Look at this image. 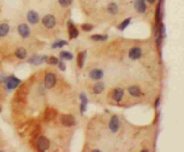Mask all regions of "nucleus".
Listing matches in <instances>:
<instances>
[{
  "mask_svg": "<svg viewBox=\"0 0 184 152\" xmlns=\"http://www.w3.org/2000/svg\"><path fill=\"white\" fill-rule=\"evenodd\" d=\"M15 56L16 57H18L19 59H24L27 56L26 50L23 48H20L17 50L15 51Z\"/></svg>",
  "mask_w": 184,
  "mask_h": 152,
  "instance_id": "obj_21",
  "label": "nucleus"
},
{
  "mask_svg": "<svg viewBox=\"0 0 184 152\" xmlns=\"http://www.w3.org/2000/svg\"><path fill=\"white\" fill-rule=\"evenodd\" d=\"M159 101H160V99H157V100H156V102H155V107H158V106H159Z\"/></svg>",
  "mask_w": 184,
  "mask_h": 152,
  "instance_id": "obj_33",
  "label": "nucleus"
},
{
  "mask_svg": "<svg viewBox=\"0 0 184 152\" xmlns=\"http://www.w3.org/2000/svg\"><path fill=\"white\" fill-rule=\"evenodd\" d=\"M42 23L48 29H52L56 25V18L51 14L45 15L42 19Z\"/></svg>",
  "mask_w": 184,
  "mask_h": 152,
  "instance_id": "obj_5",
  "label": "nucleus"
},
{
  "mask_svg": "<svg viewBox=\"0 0 184 152\" xmlns=\"http://www.w3.org/2000/svg\"><path fill=\"white\" fill-rule=\"evenodd\" d=\"M57 82V79H56V75L53 74L52 73H47L45 76V79H44V83H45V86L48 89H51L55 86Z\"/></svg>",
  "mask_w": 184,
  "mask_h": 152,
  "instance_id": "obj_4",
  "label": "nucleus"
},
{
  "mask_svg": "<svg viewBox=\"0 0 184 152\" xmlns=\"http://www.w3.org/2000/svg\"><path fill=\"white\" fill-rule=\"evenodd\" d=\"M92 151L93 152H100L101 150H100V149H94V150H92Z\"/></svg>",
  "mask_w": 184,
  "mask_h": 152,
  "instance_id": "obj_34",
  "label": "nucleus"
},
{
  "mask_svg": "<svg viewBox=\"0 0 184 152\" xmlns=\"http://www.w3.org/2000/svg\"><path fill=\"white\" fill-rule=\"evenodd\" d=\"M60 122L61 124L66 127H71L76 124V120L75 117L71 114H63L60 117Z\"/></svg>",
  "mask_w": 184,
  "mask_h": 152,
  "instance_id": "obj_2",
  "label": "nucleus"
},
{
  "mask_svg": "<svg viewBox=\"0 0 184 152\" xmlns=\"http://www.w3.org/2000/svg\"><path fill=\"white\" fill-rule=\"evenodd\" d=\"M91 39L94 40V41H105L108 39V36L107 35H92L91 36Z\"/></svg>",
  "mask_w": 184,
  "mask_h": 152,
  "instance_id": "obj_24",
  "label": "nucleus"
},
{
  "mask_svg": "<svg viewBox=\"0 0 184 152\" xmlns=\"http://www.w3.org/2000/svg\"><path fill=\"white\" fill-rule=\"evenodd\" d=\"M46 62L50 64H52V65H55V64H58L59 63V59L57 57H48L46 60Z\"/></svg>",
  "mask_w": 184,
  "mask_h": 152,
  "instance_id": "obj_26",
  "label": "nucleus"
},
{
  "mask_svg": "<svg viewBox=\"0 0 184 152\" xmlns=\"http://www.w3.org/2000/svg\"><path fill=\"white\" fill-rule=\"evenodd\" d=\"M60 58L61 60H72L73 55L72 53L68 52V51H62L60 52Z\"/></svg>",
  "mask_w": 184,
  "mask_h": 152,
  "instance_id": "obj_22",
  "label": "nucleus"
},
{
  "mask_svg": "<svg viewBox=\"0 0 184 152\" xmlns=\"http://www.w3.org/2000/svg\"><path fill=\"white\" fill-rule=\"evenodd\" d=\"M73 0H59V5L63 7H69L72 4Z\"/></svg>",
  "mask_w": 184,
  "mask_h": 152,
  "instance_id": "obj_27",
  "label": "nucleus"
},
{
  "mask_svg": "<svg viewBox=\"0 0 184 152\" xmlns=\"http://www.w3.org/2000/svg\"><path fill=\"white\" fill-rule=\"evenodd\" d=\"M109 126H110V130H111L113 133H116L118 132V129H119V126H120V123H119V120H118L117 115H113V116H112Z\"/></svg>",
  "mask_w": 184,
  "mask_h": 152,
  "instance_id": "obj_6",
  "label": "nucleus"
},
{
  "mask_svg": "<svg viewBox=\"0 0 184 152\" xmlns=\"http://www.w3.org/2000/svg\"><path fill=\"white\" fill-rule=\"evenodd\" d=\"M135 8L138 11V13H145L146 10V5H145V0H136L135 1Z\"/></svg>",
  "mask_w": 184,
  "mask_h": 152,
  "instance_id": "obj_11",
  "label": "nucleus"
},
{
  "mask_svg": "<svg viewBox=\"0 0 184 152\" xmlns=\"http://www.w3.org/2000/svg\"><path fill=\"white\" fill-rule=\"evenodd\" d=\"M80 100H81V107H80V110H81V113L84 114V112H86V108H87V104H88V99L85 93H81L80 96Z\"/></svg>",
  "mask_w": 184,
  "mask_h": 152,
  "instance_id": "obj_13",
  "label": "nucleus"
},
{
  "mask_svg": "<svg viewBox=\"0 0 184 152\" xmlns=\"http://www.w3.org/2000/svg\"><path fill=\"white\" fill-rule=\"evenodd\" d=\"M130 21H131V18H127L126 20H124L118 26V29L119 31H124L127 26H129V24L130 23Z\"/></svg>",
  "mask_w": 184,
  "mask_h": 152,
  "instance_id": "obj_25",
  "label": "nucleus"
},
{
  "mask_svg": "<svg viewBox=\"0 0 184 152\" xmlns=\"http://www.w3.org/2000/svg\"><path fill=\"white\" fill-rule=\"evenodd\" d=\"M86 52H80L77 57V63H78L79 68H83L84 63H85V59H86Z\"/></svg>",
  "mask_w": 184,
  "mask_h": 152,
  "instance_id": "obj_20",
  "label": "nucleus"
},
{
  "mask_svg": "<svg viewBox=\"0 0 184 152\" xmlns=\"http://www.w3.org/2000/svg\"><path fill=\"white\" fill-rule=\"evenodd\" d=\"M10 27L7 23H2L0 24V37H5L7 36V33L9 32Z\"/></svg>",
  "mask_w": 184,
  "mask_h": 152,
  "instance_id": "obj_17",
  "label": "nucleus"
},
{
  "mask_svg": "<svg viewBox=\"0 0 184 152\" xmlns=\"http://www.w3.org/2000/svg\"><path fill=\"white\" fill-rule=\"evenodd\" d=\"M68 44L67 41L66 40H57L52 44V48H63L64 46H66Z\"/></svg>",
  "mask_w": 184,
  "mask_h": 152,
  "instance_id": "obj_23",
  "label": "nucleus"
},
{
  "mask_svg": "<svg viewBox=\"0 0 184 152\" xmlns=\"http://www.w3.org/2000/svg\"><path fill=\"white\" fill-rule=\"evenodd\" d=\"M5 83L7 84V89L12 90V89H15L16 87L19 86V84L21 83V80H19L16 77H14V76H9L7 78V81Z\"/></svg>",
  "mask_w": 184,
  "mask_h": 152,
  "instance_id": "obj_3",
  "label": "nucleus"
},
{
  "mask_svg": "<svg viewBox=\"0 0 184 152\" xmlns=\"http://www.w3.org/2000/svg\"><path fill=\"white\" fill-rule=\"evenodd\" d=\"M27 20L31 24H37L39 21V14L35 11H33V10L29 11L27 13Z\"/></svg>",
  "mask_w": 184,
  "mask_h": 152,
  "instance_id": "obj_9",
  "label": "nucleus"
},
{
  "mask_svg": "<svg viewBox=\"0 0 184 152\" xmlns=\"http://www.w3.org/2000/svg\"><path fill=\"white\" fill-rule=\"evenodd\" d=\"M59 69L61 70V71H65L66 70V64L64 63V62L61 60V61H59Z\"/></svg>",
  "mask_w": 184,
  "mask_h": 152,
  "instance_id": "obj_29",
  "label": "nucleus"
},
{
  "mask_svg": "<svg viewBox=\"0 0 184 152\" xmlns=\"http://www.w3.org/2000/svg\"><path fill=\"white\" fill-rule=\"evenodd\" d=\"M68 32H69V38L73 39L76 38L79 35L78 30L74 26L72 22H68Z\"/></svg>",
  "mask_w": 184,
  "mask_h": 152,
  "instance_id": "obj_12",
  "label": "nucleus"
},
{
  "mask_svg": "<svg viewBox=\"0 0 184 152\" xmlns=\"http://www.w3.org/2000/svg\"><path fill=\"white\" fill-rule=\"evenodd\" d=\"M148 3H150V4H154L155 2V0H146Z\"/></svg>",
  "mask_w": 184,
  "mask_h": 152,
  "instance_id": "obj_32",
  "label": "nucleus"
},
{
  "mask_svg": "<svg viewBox=\"0 0 184 152\" xmlns=\"http://www.w3.org/2000/svg\"><path fill=\"white\" fill-rule=\"evenodd\" d=\"M162 39H163V37H161V36H159L157 38V44L159 45V46L162 43Z\"/></svg>",
  "mask_w": 184,
  "mask_h": 152,
  "instance_id": "obj_31",
  "label": "nucleus"
},
{
  "mask_svg": "<svg viewBox=\"0 0 184 152\" xmlns=\"http://www.w3.org/2000/svg\"><path fill=\"white\" fill-rule=\"evenodd\" d=\"M47 58H48V57H46V56L40 57V56L35 55V56H33L32 57H30L29 60H28V62L31 63V64H33V65H39V64H41L42 63L46 62Z\"/></svg>",
  "mask_w": 184,
  "mask_h": 152,
  "instance_id": "obj_7",
  "label": "nucleus"
},
{
  "mask_svg": "<svg viewBox=\"0 0 184 152\" xmlns=\"http://www.w3.org/2000/svg\"><path fill=\"white\" fill-rule=\"evenodd\" d=\"M0 110H1V109H0Z\"/></svg>",
  "mask_w": 184,
  "mask_h": 152,
  "instance_id": "obj_35",
  "label": "nucleus"
},
{
  "mask_svg": "<svg viewBox=\"0 0 184 152\" xmlns=\"http://www.w3.org/2000/svg\"><path fill=\"white\" fill-rule=\"evenodd\" d=\"M7 76L6 75H0V83H6V81H7Z\"/></svg>",
  "mask_w": 184,
  "mask_h": 152,
  "instance_id": "obj_30",
  "label": "nucleus"
},
{
  "mask_svg": "<svg viewBox=\"0 0 184 152\" xmlns=\"http://www.w3.org/2000/svg\"><path fill=\"white\" fill-rule=\"evenodd\" d=\"M17 30H18L20 35L24 38H28L30 36V34H31V30H30V28L26 24H20L18 26Z\"/></svg>",
  "mask_w": 184,
  "mask_h": 152,
  "instance_id": "obj_10",
  "label": "nucleus"
},
{
  "mask_svg": "<svg viewBox=\"0 0 184 152\" xmlns=\"http://www.w3.org/2000/svg\"><path fill=\"white\" fill-rule=\"evenodd\" d=\"M123 95H124V90L120 88H117L113 91V99L116 102H119L122 99Z\"/></svg>",
  "mask_w": 184,
  "mask_h": 152,
  "instance_id": "obj_15",
  "label": "nucleus"
},
{
  "mask_svg": "<svg viewBox=\"0 0 184 152\" xmlns=\"http://www.w3.org/2000/svg\"><path fill=\"white\" fill-rule=\"evenodd\" d=\"M92 29H93V26L91 24H83L82 25V30L85 32H91Z\"/></svg>",
  "mask_w": 184,
  "mask_h": 152,
  "instance_id": "obj_28",
  "label": "nucleus"
},
{
  "mask_svg": "<svg viewBox=\"0 0 184 152\" xmlns=\"http://www.w3.org/2000/svg\"><path fill=\"white\" fill-rule=\"evenodd\" d=\"M107 10H108L109 13H112V14H117L118 12V5L116 3H111V4H109Z\"/></svg>",
  "mask_w": 184,
  "mask_h": 152,
  "instance_id": "obj_19",
  "label": "nucleus"
},
{
  "mask_svg": "<svg viewBox=\"0 0 184 152\" xmlns=\"http://www.w3.org/2000/svg\"><path fill=\"white\" fill-rule=\"evenodd\" d=\"M105 88V85L104 83H96L94 86H93V93L94 94H100L103 91V89Z\"/></svg>",
  "mask_w": 184,
  "mask_h": 152,
  "instance_id": "obj_18",
  "label": "nucleus"
},
{
  "mask_svg": "<svg viewBox=\"0 0 184 152\" xmlns=\"http://www.w3.org/2000/svg\"><path fill=\"white\" fill-rule=\"evenodd\" d=\"M142 56V50L140 48H133L130 49L129 53V57L131 60H138Z\"/></svg>",
  "mask_w": 184,
  "mask_h": 152,
  "instance_id": "obj_8",
  "label": "nucleus"
},
{
  "mask_svg": "<svg viewBox=\"0 0 184 152\" xmlns=\"http://www.w3.org/2000/svg\"><path fill=\"white\" fill-rule=\"evenodd\" d=\"M89 75L93 80H100L103 77V72L100 69H93L90 72Z\"/></svg>",
  "mask_w": 184,
  "mask_h": 152,
  "instance_id": "obj_14",
  "label": "nucleus"
},
{
  "mask_svg": "<svg viewBox=\"0 0 184 152\" xmlns=\"http://www.w3.org/2000/svg\"><path fill=\"white\" fill-rule=\"evenodd\" d=\"M129 94L133 97H140L141 96V90L138 88V86H130L129 88Z\"/></svg>",
  "mask_w": 184,
  "mask_h": 152,
  "instance_id": "obj_16",
  "label": "nucleus"
},
{
  "mask_svg": "<svg viewBox=\"0 0 184 152\" xmlns=\"http://www.w3.org/2000/svg\"><path fill=\"white\" fill-rule=\"evenodd\" d=\"M37 148L39 151H46L50 148V140L44 136H40L37 140Z\"/></svg>",
  "mask_w": 184,
  "mask_h": 152,
  "instance_id": "obj_1",
  "label": "nucleus"
}]
</instances>
